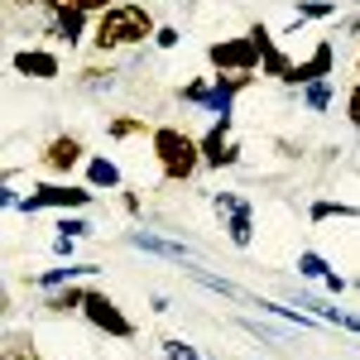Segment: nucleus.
Masks as SVG:
<instances>
[{"mask_svg": "<svg viewBox=\"0 0 360 360\" xmlns=\"http://www.w3.org/2000/svg\"><path fill=\"white\" fill-rule=\"evenodd\" d=\"M231 130H236V120H231V115H217L212 130L197 135V144H202V164L207 168H236L240 164V144L231 139Z\"/></svg>", "mask_w": 360, "mask_h": 360, "instance_id": "0eeeda50", "label": "nucleus"}, {"mask_svg": "<svg viewBox=\"0 0 360 360\" xmlns=\"http://www.w3.org/2000/svg\"><path fill=\"white\" fill-rule=\"evenodd\" d=\"M91 274H101V264H91V259H63L58 269H44V274H34L29 283L44 288V293H53L63 283H77V278H91Z\"/></svg>", "mask_w": 360, "mask_h": 360, "instance_id": "9b49d317", "label": "nucleus"}, {"mask_svg": "<svg viewBox=\"0 0 360 360\" xmlns=\"http://www.w3.org/2000/svg\"><path fill=\"white\" fill-rule=\"evenodd\" d=\"M10 10H34V5H44V0H5Z\"/></svg>", "mask_w": 360, "mask_h": 360, "instance_id": "c9c22d12", "label": "nucleus"}, {"mask_svg": "<svg viewBox=\"0 0 360 360\" xmlns=\"http://www.w3.org/2000/svg\"><path fill=\"white\" fill-rule=\"evenodd\" d=\"M53 231H58V236H72V240H86V236H91V221H86L82 212H72V217L63 212V221H58Z\"/></svg>", "mask_w": 360, "mask_h": 360, "instance_id": "cd10ccee", "label": "nucleus"}, {"mask_svg": "<svg viewBox=\"0 0 360 360\" xmlns=\"http://www.w3.org/2000/svg\"><path fill=\"white\" fill-rule=\"evenodd\" d=\"M207 63L217 68V72H255V68H264V53H259V44L240 34V39H217V44H207Z\"/></svg>", "mask_w": 360, "mask_h": 360, "instance_id": "39448f33", "label": "nucleus"}, {"mask_svg": "<svg viewBox=\"0 0 360 360\" xmlns=\"http://www.w3.org/2000/svg\"><path fill=\"white\" fill-rule=\"evenodd\" d=\"M341 29H346V34H356V39H360V20H346Z\"/></svg>", "mask_w": 360, "mask_h": 360, "instance_id": "e433bc0d", "label": "nucleus"}, {"mask_svg": "<svg viewBox=\"0 0 360 360\" xmlns=\"http://www.w3.org/2000/svg\"><path fill=\"white\" fill-rule=\"evenodd\" d=\"M154 34H159V25H154L144 0H115L111 10L96 15V25H91V49L96 53H125V49H139Z\"/></svg>", "mask_w": 360, "mask_h": 360, "instance_id": "f257e3e1", "label": "nucleus"}, {"mask_svg": "<svg viewBox=\"0 0 360 360\" xmlns=\"http://www.w3.org/2000/svg\"><path fill=\"white\" fill-rule=\"evenodd\" d=\"M207 96H212V77H193V82L178 91L183 106H202V111H207Z\"/></svg>", "mask_w": 360, "mask_h": 360, "instance_id": "393cba45", "label": "nucleus"}, {"mask_svg": "<svg viewBox=\"0 0 360 360\" xmlns=\"http://www.w3.org/2000/svg\"><path fill=\"white\" fill-rule=\"evenodd\" d=\"M293 20H336V0H293Z\"/></svg>", "mask_w": 360, "mask_h": 360, "instance_id": "412c9836", "label": "nucleus"}, {"mask_svg": "<svg viewBox=\"0 0 360 360\" xmlns=\"http://www.w3.org/2000/svg\"><path fill=\"white\" fill-rule=\"evenodd\" d=\"M5 360H44V356L34 351V341H29V346L25 341H10V346H5Z\"/></svg>", "mask_w": 360, "mask_h": 360, "instance_id": "7c9ffc66", "label": "nucleus"}, {"mask_svg": "<svg viewBox=\"0 0 360 360\" xmlns=\"http://www.w3.org/2000/svg\"><path fill=\"white\" fill-rule=\"evenodd\" d=\"M130 245H135V250H149V255H159V259H173V264H197L188 245L164 240V236H154V231H130Z\"/></svg>", "mask_w": 360, "mask_h": 360, "instance_id": "f8f14e48", "label": "nucleus"}, {"mask_svg": "<svg viewBox=\"0 0 360 360\" xmlns=\"http://www.w3.org/2000/svg\"><path fill=\"white\" fill-rule=\"evenodd\" d=\"M77 164H86V144L77 135H53L44 144V154H39V168H49L58 178H68Z\"/></svg>", "mask_w": 360, "mask_h": 360, "instance_id": "6e6552de", "label": "nucleus"}, {"mask_svg": "<svg viewBox=\"0 0 360 360\" xmlns=\"http://www.w3.org/2000/svg\"><path fill=\"white\" fill-rule=\"evenodd\" d=\"M82 298H86L82 283H63V288H53V293L44 298V307H49L53 317H68V312H82Z\"/></svg>", "mask_w": 360, "mask_h": 360, "instance_id": "2eb2a0df", "label": "nucleus"}, {"mask_svg": "<svg viewBox=\"0 0 360 360\" xmlns=\"http://www.w3.org/2000/svg\"><path fill=\"white\" fill-rule=\"evenodd\" d=\"M149 154H154L164 183H193L197 173L207 168L202 164V144H197V135L178 130V125H154V130H149Z\"/></svg>", "mask_w": 360, "mask_h": 360, "instance_id": "f03ea898", "label": "nucleus"}, {"mask_svg": "<svg viewBox=\"0 0 360 360\" xmlns=\"http://www.w3.org/2000/svg\"><path fill=\"white\" fill-rule=\"evenodd\" d=\"M115 0H44L39 10H86V15H106Z\"/></svg>", "mask_w": 360, "mask_h": 360, "instance_id": "b1692460", "label": "nucleus"}, {"mask_svg": "<svg viewBox=\"0 0 360 360\" xmlns=\"http://www.w3.org/2000/svg\"><path fill=\"white\" fill-rule=\"evenodd\" d=\"M259 72H264V77H278V82L288 86V82H293V58L274 44V49H264V68H259Z\"/></svg>", "mask_w": 360, "mask_h": 360, "instance_id": "f3484780", "label": "nucleus"}, {"mask_svg": "<svg viewBox=\"0 0 360 360\" xmlns=\"http://www.w3.org/2000/svg\"><path fill=\"white\" fill-rule=\"evenodd\" d=\"M91 25H96V15H86V10H44V39H53L63 49L86 44Z\"/></svg>", "mask_w": 360, "mask_h": 360, "instance_id": "423d86ee", "label": "nucleus"}, {"mask_svg": "<svg viewBox=\"0 0 360 360\" xmlns=\"http://www.w3.org/2000/svg\"><path fill=\"white\" fill-rule=\"evenodd\" d=\"M298 274L312 278V283H322V278L332 274V269H327V259H322L317 250H303V255H298Z\"/></svg>", "mask_w": 360, "mask_h": 360, "instance_id": "a878e982", "label": "nucleus"}, {"mask_svg": "<svg viewBox=\"0 0 360 360\" xmlns=\"http://www.w3.org/2000/svg\"><path fill=\"white\" fill-rule=\"evenodd\" d=\"M10 68L20 77H34V82H58L63 77V58L53 49H20V53H10Z\"/></svg>", "mask_w": 360, "mask_h": 360, "instance_id": "1a4fd4ad", "label": "nucleus"}, {"mask_svg": "<svg viewBox=\"0 0 360 360\" xmlns=\"http://www.w3.org/2000/svg\"><path fill=\"white\" fill-rule=\"evenodd\" d=\"M356 77H360V53H356Z\"/></svg>", "mask_w": 360, "mask_h": 360, "instance_id": "4c0bfd02", "label": "nucleus"}, {"mask_svg": "<svg viewBox=\"0 0 360 360\" xmlns=\"http://www.w3.org/2000/svg\"><path fill=\"white\" fill-rule=\"evenodd\" d=\"M356 5H360V0H356Z\"/></svg>", "mask_w": 360, "mask_h": 360, "instance_id": "58836bf2", "label": "nucleus"}, {"mask_svg": "<svg viewBox=\"0 0 360 360\" xmlns=\"http://www.w3.org/2000/svg\"><path fill=\"white\" fill-rule=\"evenodd\" d=\"M332 72H336V44H332V39H317V44H312V53L293 63V82H288V86L322 82V77H332Z\"/></svg>", "mask_w": 360, "mask_h": 360, "instance_id": "9d476101", "label": "nucleus"}, {"mask_svg": "<svg viewBox=\"0 0 360 360\" xmlns=\"http://www.w3.org/2000/svg\"><path fill=\"white\" fill-rule=\"evenodd\" d=\"M188 274L202 283V288H212V293H221V298H245L236 283H226V278H217V274H207V269H197V264H188Z\"/></svg>", "mask_w": 360, "mask_h": 360, "instance_id": "5701e85b", "label": "nucleus"}, {"mask_svg": "<svg viewBox=\"0 0 360 360\" xmlns=\"http://www.w3.org/2000/svg\"><path fill=\"white\" fill-rule=\"evenodd\" d=\"M120 207H125L130 217H139V193L135 188H120Z\"/></svg>", "mask_w": 360, "mask_h": 360, "instance_id": "72a5a7b5", "label": "nucleus"}, {"mask_svg": "<svg viewBox=\"0 0 360 360\" xmlns=\"http://www.w3.org/2000/svg\"><path fill=\"white\" fill-rule=\"evenodd\" d=\"M77 86H82V91H111L115 86V68L111 63H106V68H82V72H77Z\"/></svg>", "mask_w": 360, "mask_h": 360, "instance_id": "aec40b11", "label": "nucleus"}, {"mask_svg": "<svg viewBox=\"0 0 360 360\" xmlns=\"http://www.w3.org/2000/svg\"><path fill=\"white\" fill-rule=\"evenodd\" d=\"M226 240L236 250H250V240H255V212H250V202H240L236 212H226Z\"/></svg>", "mask_w": 360, "mask_h": 360, "instance_id": "4468645a", "label": "nucleus"}, {"mask_svg": "<svg viewBox=\"0 0 360 360\" xmlns=\"http://www.w3.org/2000/svg\"><path fill=\"white\" fill-rule=\"evenodd\" d=\"M82 317L96 327V332H106L115 336V341H130L135 336V322L120 312V303H115L106 288H86V298H82Z\"/></svg>", "mask_w": 360, "mask_h": 360, "instance_id": "20e7f679", "label": "nucleus"}, {"mask_svg": "<svg viewBox=\"0 0 360 360\" xmlns=\"http://www.w3.org/2000/svg\"><path fill=\"white\" fill-rule=\"evenodd\" d=\"M96 202V188L86 183H34L29 197L20 202V212L34 217V212H86Z\"/></svg>", "mask_w": 360, "mask_h": 360, "instance_id": "7ed1b4c3", "label": "nucleus"}, {"mask_svg": "<svg viewBox=\"0 0 360 360\" xmlns=\"http://www.w3.org/2000/svg\"><path fill=\"white\" fill-rule=\"evenodd\" d=\"M255 307L259 312H269V317H278V322H293V327H312V317L307 312H298V307H288V303H274V298H255Z\"/></svg>", "mask_w": 360, "mask_h": 360, "instance_id": "a211bd4d", "label": "nucleus"}, {"mask_svg": "<svg viewBox=\"0 0 360 360\" xmlns=\"http://www.w3.org/2000/svg\"><path fill=\"white\" fill-rule=\"evenodd\" d=\"M240 202H245L240 193H212V207H217V217H226V212H236Z\"/></svg>", "mask_w": 360, "mask_h": 360, "instance_id": "c756f323", "label": "nucleus"}, {"mask_svg": "<svg viewBox=\"0 0 360 360\" xmlns=\"http://www.w3.org/2000/svg\"><path fill=\"white\" fill-rule=\"evenodd\" d=\"M178 39H183V34H178L173 25H159V34H154V49H178Z\"/></svg>", "mask_w": 360, "mask_h": 360, "instance_id": "2f4dec72", "label": "nucleus"}, {"mask_svg": "<svg viewBox=\"0 0 360 360\" xmlns=\"http://www.w3.org/2000/svg\"><path fill=\"white\" fill-rule=\"evenodd\" d=\"M159 351H164V360H202V351H197L193 341H183V336H168V341H159Z\"/></svg>", "mask_w": 360, "mask_h": 360, "instance_id": "bb28decb", "label": "nucleus"}, {"mask_svg": "<svg viewBox=\"0 0 360 360\" xmlns=\"http://www.w3.org/2000/svg\"><path fill=\"white\" fill-rule=\"evenodd\" d=\"M322 288H327V293H341V288H346V278H341V274H327V278H322Z\"/></svg>", "mask_w": 360, "mask_h": 360, "instance_id": "f704fd0d", "label": "nucleus"}, {"mask_svg": "<svg viewBox=\"0 0 360 360\" xmlns=\"http://www.w3.org/2000/svg\"><path fill=\"white\" fill-rule=\"evenodd\" d=\"M346 120H351V130L360 135V82L346 91Z\"/></svg>", "mask_w": 360, "mask_h": 360, "instance_id": "c85d7f7f", "label": "nucleus"}, {"mask_svg": "<svg viewBox=\"0 0 360 360\" xmlns=\"http://www.w3.org/2000/svg\"><path fill=\"white\" fill-rule=\"evenodd\" d=\"M72 250H77L72 236H53V255H58V259H72Z\"/></svg>", "mask_w": 360, "mask_h": 360, "instance_id": "473e14b6", "label": "nucleus"}, {"mask_svg": "<svg viewBox=\"0 0 360 360\" xmlns=\"http://www.w3.org/2000/svg\"><path fill=\"white\" fill-rule=\"evenodd\" d=\"M332 101H336V82H332V77H322V82H307V86H303V106H307V111L322 115Z\"/></svg>", "mask_w": 360, "mask_h": 360, "instance_id": "dca6fc26", "label": "nucleus"}, {"mask_svg": "<svg viewBox=\"0 0 360 360\" xmlns=\"http://www.w3.org/2000/svg\"><path fill=\"white\" fill-rule=\"evenodd\" d=\"M149 125H144V115H111L106 120V139H135L144 135Z\"/></svg>", "mask_w": 360, "mask_h": 360, "instance_id": "6ab92c4d", "label": "nucleus"}, {"mask_svg": "<svg viewBox=\"0 0 360 360\" xmlns=\"http://www.w3.org/2000/svg\"><path fill=\"white\" fill-rule=\"evenodd\" d=\"M312 221H332V217H341V221H351V217H360V207H351V202H312V212H307Z\"/></svg>", "mask_w": 360, "mask_h": 360, "instance_id": "4be33fe9", "label": "nucleus"}, {"mask_svg": "<svg viewBox=\"0 0 360 360\" xmlns=\"http://www.w3.org/2000/svg\"><path fill=\"white\" fill-rule=\"evenodd\" d=\"M86 188H96V193H120V188H125V173H120L115 159L91 154V159H86Z\"/></svg>", "mask_w": 360, "mask_h": 360, "instance_id": "ddd939ff", "label": "nucleus"}]
</instances>
